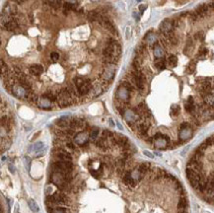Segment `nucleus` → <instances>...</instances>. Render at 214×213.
<instances>
[{"instance_id": "nucleus-1", "label": "nucleus", "mask_w": 214, "mask_h": 213, "mask_svg": "<svg viewBox=\"0 0 214 213\" xmlns=\"http://www.w3.org/2000/svg\"><path fill=\"white\" fill-rule=\"evenodd\" d=\"M122 48L118 43L111 40L107 47L104 50V58L108 63H114L121 55Z\"/></svg>"}, {"instance_id": "nucleus-2", "label": "nucleus", "mask_w": 214, "mask_h": 213, "mask_svg": "<svg viewBox=\"0 0 214 213\" xmlns=\"http://www.w3.org/2000/svg\"><path fill=\"white\" fill-rule=\"evenodd\" d=\"M56 100H57L58 106L60 108H66L70 106L72 104V95L69 92L68 88H64L58 93L57 97H56Z\"/></svg>"}, {"instance_id": "nucleus-3", "label": "nucleus", "mask_w": 214, "mask_h": 213, "mask_svg": "<svg viewBox=\"0 0 214 213\" xmlns=\"http://www.w3.org/2000/svg\"><path fill=\"white\" fill-rule=\"evenodd\" d=\"M52 182L59 189H65L67 186V182H68V174L54 172L52 174Z\"/></svg>"}, {"instance_id": "nucleus-4", "label": "nucleus", "mask_w": 214, "mask_h": 213, "mask_svg": "<svg viewBox=\"0 0 214 213\" xmlns=\"http://www.w3.org/2000/svg\"><path fill=\"white\" fill-rule=\"evenodd\" d=\"M54 172H60V173L69 174L73 169V165L71 161H56L52 164Z\"/></svg>"}, {"instance_id": "nucleus-5", "label": "nucleus", "mask_w": 214, "mask_h": 213, "mask_svg": "<svg viewBox=\"0 0 214 213\" xmlns=\"http://www.w3.org/2000/svg\"><path fill=\"white\" fill-rule=\"evenodd\" d=\"M115 74V65L114 63H108V65L105 67V69L103 71L102 78L103 80L110 82L114 79Z\"/></svg>"}, {"instance_id": "nucleus-6", "label": "nucleus", "mask_w": 214, "mask_h": 213, "mask_svg": "<svg viewBox=\"0 0 214 213\" xmlns=\"http://www.w3.org/2000/svg\"><path fill=\"white\" fill-rule=\"evenodd\" d=\"M31 91H28L21 84H15L12 87V94L20 99H27Z\"/></svg>"}, {"instance_id": "nucleus-7", "label": "nucleus", "mask_w": 214, "mask_h": 213, "mask_svg": "<svg viewBox=\"0 0 214 213\" xmlns=\"http://www.w3.org/2000/svg\"><path fill=\"white\" fill-rule=\"evenodd\" d=\"M133 82L135 86L139 89V90H143L145 86V76L142 74L139 70H135L132 74Z\"/></svg>"}, {"instance_id": "nucleus-8", "label": "nucleus", "mask_w": 214, "mask_h": 213, "mask_svg": "<svg viewBox=\"0 0 214 213\" xmlns=\"http://www.w3.org/2000/svg\"><path fill=\"white\" fill-rule=\"evenodd\" d=\"M174 25H175L174 22L171 21L170 19H165L160 25V31L167 37L170 35V34H172Z\"/></svg>"}, {"instance_id": "nucleus-9", "label": "nucleus", "mask_w": 214, "mask_h": 213, "mask_svg": "<svg viewBox=\"0 0 214 213\" xmlns=\"http://www.w3.org/2000/svg\"><path fill=\"white\" fill-rule=\"evenodd\" d=\"M130 91L128 88H126L125 86L122 85L121 87H118V91H116V95L118 98L122 101V102H127L130 99Z\"/></svg>"}, {"instance_id": "nucleus-10", "label": "nucleus", "mask_w": 214, "mask_h": 213, "mask_svg": "<svg viewBox=\"0 0 214 213\" xmlns=\"http://www.w3.org/2000/svg\"><path fill=\"white\" fill-rule=\"evenodd\" d=\"M92 87L93 86H92L91 81H90L89 79H85L83 81V83L77 88V90H78V93H79V95L84 96V95H87L88 93H90Z\"/></svg>"}, {"instance_id": "nucleus-11", "label": "nucleus", "mask_w": 214, "mask_h": 213, "mask_svg": "<svg viewBox=\"0 0 214 213\" xmlns=\"http://www.w3.org/2000/svg\"><path fill=\"white\" fill-rule=\"evenodd\" d=\"M123 115H125V121L129 123V125H131V123H134L138 118H139V115H138L135 111H131V110L125 111Z\"/></svg>"}, {"instance_id": "nucleus-12", "label": "nucleus", "mask_w": 214, "mask_h": 213, "mask_svg": "<svg viewBox=\"0 0 214 213\" xmlns=\"http://www.w3.org/2000/svg\"><path fill=\"white\" fill-rule=\"evenodd\" d=\"M54 155L60 161H71V159H72V157H71L69 153L63 150V149H58L57 151H55Z\"/></svg>"}, {"instance_id": "nucleus-13", "label": "nucleus", "mask_w": 214, "mask_h": 213, "mask_svg": "<svg viewBox=\"0 0 214 213\" xmlns=\"http://www.w3.org/2000/svg\"><path fill=\"white\" fill-rule=\"evenodd\" d=\"M193 135V129L190 127H187V128H183V129H180V139L182 141H186L187 139H190Z\"/></svg>"}, {"instance_id": "nucleus-14", "label": "nucleus", "mask_w": 214, "mask_h": 213, "mask_svg": "<svg viewBox=\"0 0 214 213\" xmlns=\"http://www.w3.org/2000/svg\"><path fill=\"white\" fill-rule=\"evenodd\" d=\"M88 140H89V137L85 132H79L75 136V142H76L78 145H84L85 143H87Z\"/></svg>"}, {"instance_id": "nucleus-15", "label": "nucleus", "mask_w": 214, "mask_h": 213, "mask_svg": "<svg viewBox=\"0 0 214 213\" xmlns=\"http://www.w3.org/2000/svg\"><path fill=\"white\" fill-rule=\"evenodd\" d=\"M70 121L71 119H69L67 117H61V118L56 119L55 124L60 128H65V127H67V126L70 125Z\"/></svg>"}, {"instance_id": "nucleus-16", "label": "nucleus", "mask_w": 214, "mask_h": 213, "mask_svg": "<svg viewBox=\"0 0 214 213\" xmlns=\"http://www.w3.org/2000/svg\"><path fill=\"white\" fill-rule=\"evenodd\" d=\"M37 106H39L40 108H42V109H44V110H50V109H51V101L43 97L42 99H40L39 101H37Z\"/></svg>"}, {"instance_id": "nucleus-17", "label": "nucleus", "mask_w": 214, "mask_h": 213, "mask_svg": "<svg viewBox=\"0 0 214 213\" xmlns=\"http://www.w3.org/2000/svg\"><path fill=\"white\" fill-rule=\"evenodd\" d=\"M43 71H44L43 66L40 64H33V65H31V67H30V73L35 76L41 75V74L43 73Z\"/></svg>"}, {"instance_id": "nucleus-18", "label": "nucleus", "mask_w": 214, "mask_h": 213, "mask_svg": "<svg viewBox=\"0 0 214 213\" xmlns=\"http://www.w3.org/2000/svg\"><path fill=\"white\" fill-rule=\"evenodd\" d=\"M123 182H125V185L129 186H134L136 185V182H135V180L132 178L130 172H127V173L125 174V176H123Z\"/></svg>"}, {"instance_id": "nucleus-19", "label": "nucleus", "mask_w": 214, "mask_h": 213, "mask_svg": "<svg viewBox=\"0 0 214 213\" xmlns=\"http://www.w3.org/2000/svg\"><path fill=\"white\" fill-rule=\"evenodd\" d=\"M210 9L211 8L209 7V5L202 4V5H199L197 7V9L196 10V13L197 14V16H204V15H206L209 12Z\"/></svg>"}, {"instance_id": "nucleus-20", "label": "nucleus", "mask_w": 214, "mask_h": 213, "mask_svg": "<svg viewBox=\"0 0 214 213\" xmlns=\"http://www.w3.org/2000/svg\"><path fill=\"white\" fill-rule=\"evenodd\" d=\"M54 198L55 200L56 204H63L65 203L66 201V196L65 194H63L62 192H56L54 194Z\"/></svg>"}, {"instance_id": "nucleus-21", "label": "nucleus", "mask_w": 214, "mask_h": 213, "mask_svg": "<svg viewBox=\"0 0 214 213\" xmlns=\"http://www.w3.org/2000/svg\"><path fill=\"white\" fill-rule=\"evenodd\" d=\"M90 93H91L92 97H98V96H100L103 93L102 85L96 84L95 86H93L92 89H91V91H90Z\"/></svg>"}, {"instance_id": "nucleus-22", "label": "nucleus", "mask_w": 214, "mask_h": 213, "mask_svg": "<svg viewBox=\"0 0 214 213\" xmlns=\"http://www.w3.org/2000/svg\"><path fill=\"white\" fill-rule=\"evenodd\" d=\"M82 125H83V122H82L80 119L78 118H72L70 121V125L69 127L74 130V129H78V128H81Z\"/></svg>"}, {"instance_id": "nucleus-23", "label": "nucleus", "mask_w": 214, "mask_h": 213, "mask_svg": "<svg viewBox=\"0 0 214 213\" xmlns=\"http://www.w3.org/2000/svg\"><path fill=\"white\" fill-rule=\"evenodd\" d=\"M165 54V51L163 50V47L160 46V44H156L154 47V55L157 57V58H162Z\"/></svg>"}, {"instance_id": "nucleus-24", "label": "nucleus", "mask_w": 214, "mask_h": 213, "mask_svg": "<svg viewBox=\"0 0 214 213\" xmlns=\"http://www.w3.org/2000/svg\"><path fill=\"white\" fill-rule=\"evenodd\" d=\"M148 129H149V124H147V123H141V124L138 125V133H139L141 136L146 135Z\"/></svg>"}, {"instance_id": "nucleus-25", "label": "nucleus", "mask_w": 214, "mask_h": 213, "mask_svg": "<svg viewBox=\"0 0 214 213\" xmlns=\"http://www.w3.org/2000/svg\"><path fill=\"white\" fill-rule=\"evenodd\" d=\"M4 28L7 30V31H14V30H16L18 28V24L15 20H11L9 22H7V23L4 25Z\"/></svg>"}, {"instance_id": "nucleus-26", "label": "nucleus", "mask_w": 214, "mask_h": 213, "mask_svg": "<svg viewBox=\"0 0 214 213\" xmlns=\"http://www.w3.org/2000/svg\"><path fill=\"white\" fill-rule=\"evenodd\" d=\"M145 40H146V42H147L148 44H153L154 43L156 42V40H157L156 39V35L153 32H149L147 35H146Z\"/></svg>"}, {"instance_id": "nucleus-27", "label": "nucleus", "mask_w": 214, "mask_h": 213, "mask_svg": "<svg viewBox=\"0 0 214 213\" xmlns=\"http://www.w3.org/2000/svg\"><path fill=\"white\" fill-rule=\"evenodd\" d=\"M187 206V200L186 197H181L178 202V209L179 210H186Z\"/></svg>"}, {"instance_id": "nucleus-28", "label": "nucleus", "mask_w": 214, "mask_h": 213, "mask_svg": "<svg viewBox=\"0 0 214 213\" xmlns=\"http://www.w3.org/2000/svg\"><path fill=\"white\" fill-rule=\"evenodd\" d=\"M97 146H98L99 148H101V149H103V150H106V149H108L109 145H108V141H107L106 138L102 137L100 140H98V142H97Z\"/></svg>"}, {"instance_id": "nucleus-29", "label": "nucleus", "mask_w": 214, "mask_h": 213, "mask_svg": "<svg viewBox=\"0 0 214 213\" xmlns=\"http://www.w3.org/2000/svg\"><path fill=\"white\" fill-rule=\"evenodd\" d=\"M155 66L157 67V69L159 70H164L166 68V61H165L164 58H159L158 60L155 62Z\"/></svg>"}, {"instance_id": "nucleus-30", "label": "nucleus", "mask_w": 214, "mask_h": 213, "mask_svg": "<svg viewBox=\"0 0 214 213\" xmlns=\"http://www.w3.org/2000/svg\"><path fill=\"white\" fill-rule=\"evenodd\" d=\"M28 204H29L30 209H31L33 212H37V211L40 210L39 205H37V203L34 199H30V200L28 201Z\"/></svg>"}, {"instance_id": "nucleus-31", "label": "nucleus", "mask_w": 214, "mask_h": 213, "mask_svg": "<svg viewBox=\"0 0 214 213\" xmlns=\"http://www.w3.org/2000/svg\"><path fill=\"white\" fill-rule=\"evenodd\" d=\"M44 143L43 142H37V143H35L34 145H32L31 147H30V150H33L35 153H37V151H40V150H42V149H44Z\"/></svg>"}, {"instance_id": "nucleus-32", "label": "nucleus", "mask_w": 214, "mask_h": 213, "mask_svg": "<svg viewBox=\"0 0 214 213\" xmlns=\"http://www.w3.org/2000/svg\"><path fill=\"white\" fill-rule=\"evenodd\" d=\"M185 109L187 113L190 114H193L194 111H196V106H194V103H189L186 102L185 104Z\"/></svg>"}, {"instance_id": "nucleus-33", "label": "nucleus", "mask_w": 214, "mask_h": 213, "mask_svg": "<svg viewBox=\"0 0 214 213\" xmlns=\"http://www.w3.org/2000/svg\"><path fill=\"white\" fill-rule=\"evenodd\" d=\"M149 168H150V165H149L148 163H143V164H141V165L138 167L137 169H138V171H139L142 175L144 176L146 173H147V171L149 170Z\"/></svg>"}, {"instance_id": "nucleus-34", "label": "nucleus", "mask_w": 214, "mask_h": 213, "mask_svg": "<svg viewBox=\"0 0 214 213\" xmlns=\"http://www.w3.org/2000/svg\"><path fill=\"white\" fill-rule=\"evenodd\" d=\"M181 111V108H180L179 105H173L171 107V115L173 117H177Z\"/></svg>"}, {"instance_id": "nucleus-35", "label": "nucleus", "mask_w": 214, "mask_h": 213, "mask_svg": "<svg viewBox=\"0 0 214 213\" xmlns=\"http://www.w3.org/2000/svg\"><path fill=\"white\" fill-rule=\"evenodd\" d=\"M88 18H89L90 21H100L101 16H100V14L95 12V11H93V12H90L89 13Z\"/></svg>"}, {"instance_id": "nucleus-36", "label": "nucleus", "mask_w": 214, "mask_h": 213, "mask_svg": "<svg viewBox=\"0 0 214 213\" xmlns=\"http://www.w3.org/2000/svg\"><path fill=\"white\" fill-rule=\"evenodd\" d=\"M168 63L171 67H176L178 64V58L176 55H171L170 57L168 58Z\"/></svg>"}, {"instance_id": "nucleus-37", "label": "nucleus", "mask_w": 214, "mask_h": 213, "mask_svg": "<svg viewBox=\"0 0 214 213\" xmlns=\"http://www.w3.org/2000/svg\"><path fill=\"white\" fill-rule=\"evenodd\" d=\"M99 132H100V130H99L98 127H93L92 130H91V133H90V138L93 139V140L96 139V138L98 137V135H99Z\"/></svg>"}, {"instance_id": "nucleus-38", "label": "nucleus", "mask_w": 214, "mask_h": 213, "mask_svg": "<svg viewBox=\"0 0 214 213\" xmlns=\"http://www.w3.org/2000/svg\"><path fill=\"white\" fill-rule=\"evenodd\" d=\"M7 74H8V68H7V65L4 63V61L1 60V75H2V77H5Z\"/></svg>"}, {"instance_id": "nucleus-39", "label": "nucleus", "mask_w": 214, "mask_h": 213, "mask_svg": "<svg viewBox=\"0 0 214 213\" xmlns=\"http://www.w3.org/2000/svg\"><path fill=\"white\" fill-rule=\"evenodd\" d=\"M194 69H196V62L191 61L189 64V66H187V73H193Z\"/></svg>"}, {"instance_id": "nucleus-40", "label": "nucleus", "mask_w": 214, "mask_h": 213, "mask_svg": "<svg viewBox=\"0 0 214 213\" xmlns=\"http://www.w3.org/2000/svg\"><path fill=\"white\" fill-rule=\"evenodd\" d=\"M44 98L48 99L50 101H51V102H52V101H55V99H56V97H55L54 94H52L51 92H47V93H46V94L44 95Z\"/></svg>"}, {"instance_id": "nucleus-41", "label": "nucleus", "mask_w": 214, "mask_h": 213, "mask_svg": "<svg viewBox=\"0 0 214 213\" xmlns=\"http://www.w3.org/2000/svg\"><path fill=\"white\" fill-rule=\"evenodd\" d=\"M203 38H204V33L203 32H197L196 35H194V39L196 40H203Z\"/></svg>"}, {"instance_id": "nucleus-42", "label": "nucleus", "mask_w": 214, "mask_h": 213, "mask_svg": "<svg viewBox=\"0 0 214 213\" xmlns=\"http://www.w3.org/2000/svg\"><path fill=\"white\" fill-rule=\"evenodd\" d=\"M24 162H25V166H26V169L27 171H30V166H31V159L29 157L26 156L24 158Z\"/></svg>"}, {"instance_id": "nucleus-43", "label": "nucleus", "mask_w": 214, "mask_h": 213, "mask_svg": "<svg viewBox=\"0 0 214 213\" xmlns=\"http://www.w3.org/2000/svg\"><path fill=\"white\" fill-rule=\"evenodd\" d=\"M50 58L52 59V61H57L58 59H59V54L57 53V52H51L50 53Z\"/></svg>"}, {"instance_id": "nucleus-44", "label": "nucleus", "mask_w": 214, "mask_h": 213, "mask_svg": "<svg viewBox=\"0 0 214 213\" xmlns=\"http://www.w3.org/2000/svg\"><path fill=\"white\" fill-rule=\"evenodd\" d=\"M51 213H66V210H65L64 208L58 207V208H54Z\"/></svg>"}, {"instance_id": "nucleus-45", "label": "nucleus", "mask_w": 214, "mask_h": 213, "mask_svg": "<svg viewBox=\"0 0 214 213\" xmlns=\"http://www.w3.org/2000/svg\"><path fill=\"white\" fill-rule=\"evenodd\" d=\"M130 36H131V29H130V27H127L126 30H125V39L129 40Z\"/></svg>"}, {"instance_id": "nucleus-46", "label": "nucleus", "mask_w": 214, "mask_h": 213, "mask_svg": "<svg viewBox=\"0 0 214 213\" xmlns=\"http://www.w3.org/2000/svg\"><path fill=\"white\" fill-rule=\"evenodd\" d=\"M7 124H8V119H7V117L3 115L1 118V126H6Z\"/></svg>"}, {"instance_id": "nucleus-47", "label": "nucleus", "mask_w": 214, "mask_h": 213, "mask_svg": "<svg viewBox=\"0 0 214 213\" xmlns=\"http://www.w3.org/2000/svg\"><path fill=\"white\" fill-rule=\"evenodd\" d=\"M111 136H112V133L111 131H109V130H104L103 131V137L104 138L111 137Z\"/></svg>"}, {"instance_id": "nucleus-48", "label": "nucleus", "mask_w": 214, "mask_h": 213, "mask_svg": "<svg viewBox=\"0 0 214 213\" xmlns=\"http://www.w3.org/2000/svg\"><path fill=\"white\" fill-rule=\"evenodd\" d=\"M66 146L68 149H70V150H74L75 149V145H74V143H72V142H68V143L66 144Z\"/></svg>"}, {"instance_id": "nucleus-49", "label": "nucleus", "mask_w": 214, "mask_h": 213, "mask_svg": "<svg viewBox=\"0 0 214 213\" xmlns=\"http://www.w3.org/2000/svg\"><path fill=\"white\" fill-rule=\"evenodd\" d=\"M190 127V124L187 122H183L181 125H180V129H183V128H187Z\"/></svg>"}, {"instance_id": "nucleus-50", "label": "nucleus", "mask_w": 214, "mask_h": 213, "mask_svg": "<svg viewBox=\"0 0 214 213\" xmlns=\"http://www.w3.org/2000/svg\"><path fill=\"white\" fill-rule=\"evenodd\" d=\"M143 154L146 155V156H148V157H150V158H153V154H152V153L148 152V151H143Z\"/></svg>"}, {"instance_id": "nucleus-51", "label": "nucleus", "mask_w": 214, "mask_h": 213, "mask_svg": "<svg viewBox=\"0 0 214 213\" xmlns=\"http://www.w3.org/2000/svg\"><path fill=\"white\" fill-rule=\"evenodd\" d=\"M146 8H147V6H146V5H140L139 6V11H140V12H144Z\"/></svg>"}, {"instance_id": "nucleus-52", "label": "nucleus", "mask_w": 214, "mask_h": 213, "mask_svg": "<svg viewBox=\"0 0 214 213\" xmlns=\"http://www.w3.org/2000/svg\"><path fill=\"white\" fill-rule=\"evenodd\" d=\"M9 170H10L11 173H14V172H15V168H14V166L9 165Z\"/></svg>"}, {"instance_id": "nucleus-53", "label": "nucleus", "mask_w": 214, "mask_h": 213, "mask_svg": "<svg viewBox=\"0 0 214 213\" xmlns=\"http://www.w3.org/2000/svg\"><path fill=\"white\" fill-rule=\"evenodd\" d=\"M187 102L189 103H194V101H193V98L191 96L189 97V99H187Z\"/></svg>"}, {"instance_id": "nucleus-54", "label": "nucleus", "mask_w": 214, "mask_h": 213, "mask_svg": "<svg viewBox=\"0 0 214 213\" xmlns=\"http://www.w3.org/2000/svg\"><path fill=\"white\" fill-rule=\"evenodd\" d=\"M133 17H134V18H135V19H136L137 21H138V20H139V17H138V16H137V13H133Z\"/></svg>"}, {"instance_id": "nucleus-55", "label": "nucleus", "mask_w": 214, "mask_h": 213, "mask_svg": "<svg viewBox=\"0 0 214 213\" xmlns=\"http://www.w3.org/2000/svg\"><path fill=\"white\" fill-rule=\"evenodd\" d=\"M116 124H118V128H119V129H121V130H122V129H123V128H122V126L121 125V123H119L118 121V122H116Z\"/></svg>"}, {"instance_id": "nucleus-56", "label": "nucleus", "mask_w": 214, "mask_h": 213, "mask_svg": "<svg viewBox=\"0 0 214 213\" xmlns=\"http://www.w3.org/2000/svg\"><path fill=\"white\" fill-rule=\"evenodd\" d=\"M209 7H210V8H211V9H214V0L212 1L211 4H209Z\"/></svg>"}, {"instance_id": "nucleus-57", "label": "nucleus", "mask_w": 214, "mask_h": 213, "mask_svg": "<svg viewBox=\"0 0 214 213\" xmlns=\"http://www.w3.org/2000/svg\"><path fill=\"white\" fill-rule=\"evenodd\" d=\"M178 213H187V212H186V210H179Z\"/></svg>"}, {"instance_id": "nucleus-58", "label": "nucleus", "mask_w": 214, "mask_h": 213, "mask_svg": "<svg viewBox=\"0 0 214 213\" xmlns=\"http://www.w3.org/2000/svg\"><path fill=\"white\" fill-rule=\"evenodd\" d=\"M109 121H110V123H111V125H114V122H112V119L110 118V119H109Z\"/></svg>"}, {"instance_id": "nucleus-59", "label": "nucleus", "mask_w": 214, "mask_h": 213, "mask_svg": "<svg viewBox=\"0 0 214 213\" xmlns=\"http://www.w3.org/2000/svg\"><path fill=\"white\" fill-rule=\"evenodd\" d=\"M136 1H137V2H140V1H142V0H136Z\"/></svg>"}, {"instance_id": "nucleus-60", "label": "nucleus", "mask_w": 214, "mask_h": 213, "mask_svg": "<svg viewBox=\"0 0 214 213\" xmlns=\"http://www.w3.org/2000/svg\"><path fill=\"white\" fill-rule=\"evenodd\" d=\"M202 213H209V212H206V211H204V212H202Z\"/></svg>"}, {"instance_id": "nucleus-61", "label": "nucleus", "mask_w": 214, "mask_h": 213, "mask_svg": "<svg viewBox=\"0 0 214 213\" xmlns=\"http://www.w3.org/2000/svg\"><path fill=\"white\" fill-rule=\"evenodd\" d=\"M212 138H213V141H214V135H212Z\"/></svg>"}]
</instances>
